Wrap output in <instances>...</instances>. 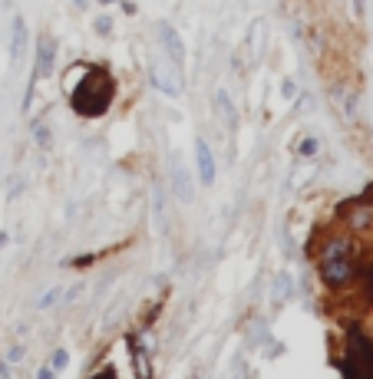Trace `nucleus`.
I'll use <instances>...</instances> for the list:
<instances>
[{"mask_svg": "<svg viewBox=\"0 0 373 379\" xmlns=\"http://www.w3.org/2000/svg\"><path fill=\"white\" fill-rule=\"evenodd\" d=\"M60 297H63V287L56 284V287H50V291H44V297L37 300V310H50V307H56V303H60Z\"/></svg>", "mask_w": 373, "mask_h": 379, "instance_id": "f3484780", "label": "nucleus"}, {"mask_svg": "<svg viewBox=\"0 0 373 379\" xmlns=\"http://www.w3.org/2000/svg\"><path fill=\"white\" fill-rule=\"evenodd\" d=\"M271 293H275L277 303L291 300V297H294V277H291L287 271H281V274L275 277V284H271Z\"/></svg>", "mask_w": 373, "mask_h": 379, "instance_id": "f8f14e48", "label": "nucleus"}, {"mask_svg": "<svg viewBox=\"0 0 373 379\" xmlns=\"http://www.w3.org/2000/svg\"><path fill=\"white\" fill-rule=\"evenodd\" d=\"M93 33L103 36V40H110L112 33H116V20H112L110 13H96V17H93Z\"/></svg>", "mask_w": 373, "mask_h": 379, "instance_id": "4468645a", "label": "nucleus"}, {"mask_svg": "<svg viewBox=\"0 0 373 379\" xmlns=\"http://www.w3.org/2000/svg\"><path fill=\"white\" fill-rule=\"evenodd\" d=\"M195 182H198V178H192V172H188L185 165L178 162V159H172V172H169V188H172L176 201H182V205H192V201H195Z\"/></svg>", "mask_w": 373, "mask_h": 379, "instance_id": "0eeeda50", "label": "nucleus"}, {"mask_svg": "<svg viewBox=\"0 0 373 379\" xmlns=\"http://www.w3.org/2000/svg\"><path fill=\"white\" fill-rule=\"evenodd\" d=\"M155 218H162L159 225L169 221V205H165V188H162V185H155Z\"/></svg>", "mask_w": 373, "mask_h": 379, "instance_id": "6ab92c4d", "label": "nucleus"}, {"mask_svg": "<svg viewBox=\"0 0 373 379\" xmlns=\"http://www.w3.org/2000/svg\"><path fill=\"white\" fill-rule=\"evenodd\" d=\"M30 135H33V145H37V149H50V145H53V129H50L46 122H33Z\"/></svg>", "mask_w": 373, "mask_h": 379, "instance_id": "ddd939ff", "label": "nucleus"}, {"mask_svg": "<svg viewBox=\"0 0 373 379\" xmlns=\"http://www.w3.org/2000/svg\"><path fill=\"white\" fill-rule=\"evenodd\" d=\"M83 293H86V284H73V287H66L63 297H60V307H73V303H79Z\"/></svg>", "mask_w": 373, "mask_h": 379, "instance_id": "a211bd4d", "label": "nucleus"}, {"mask_svg": "<svg viewBox=\"0 0 373 379\" xmlns=\"http://www.w3.org/2000/svg\"><path fill=\"white\" fill-rule=\"evenodd\" d=\"M357 251V241H353L351 231H337V234H327L324 244L318 251V264L320 260H334V258H351Z\"/></svg>", "mask_w": 373, "mask_h": 379, "instance_id": "6e6552de", "label": "nucleus"}, {"mask_svg": "<svg viewBox=\"0 0 373 379\" xmlns=\"http://www.w3.org/2000/svg\"><path fill=\"white\" fill-rule=\"evenodd\" d=\"M347 231H351L353 238H363V234H370L373 231V201L370 198H360V201H351L347 205Z\"/></svg>", "mask_w": 373, "mask_h": 379, "instance_id": "423d86ee", "label": "nucleus"}, {"mask_svg": "<svg viewBox=\"0 0 373 379\" xmlns=\"http://www.w3.org/2000/svg\"><path fill=\"white\" fill-rule=\"evenodd\" d=\"M27 46H30V30H27V20H23V17H13L11 40H7V60H11V69L20 66V60L27 56Z\"/></svg>", "mask_w": 373, "mask_h": 379, "instance_id": "1a4fd4ad", "label": "nucleus"}, {"mask_svg": "<svg viewBox=\"0 0 373 379\" xmlns=\"http://www.w3.org/2000/svg\"><path fill=\"white\" fill-rule=\"evenodd\" d=\"M37 379H56V373H53V369H50V363H46V366H40V369H37Z\"/></svg>", "mask_w": 373, "mask_h": 379, "instance_id": "5701e85b", "label": "nucleus"}, {"mask_svg": "<svg viewBox=\"0 0 373 379\" xmlns=\"http://www.w3.org/2000/svg\"><path fill=\"white\" fill-rule=\"evenodd\" d=\"M363 300H367V307H373V267L363 271Z\"/></svg>", "mask_w": 373, "mask_h": 379, "instance_id": "412c9836", "label": "nucleus"}, {"mask_svg": "<svg viewBox=\"0 0 373 379\" xmlns=\"http://www.w3.org/2000/svg\"><path fill=\"white\" fill-rule=\"evenodd\" d=\"M119 4H122V13H129V17L136 13V4H129V0H119Z\"/></svg>", "mask_w": 373, "mask_h": 379, "instance_id": "bb28decb", "label": "nucleus"}, {"mask_svg": "<svg viewBox=\"0 0 373 379\" xmlns=\"http://www.w3.org/2000/svg\"><path fill=\"white\" fill-rule=\"evenodd\" d=\"M7 244H11V234H7V231H0V251L7 248Z\"/></svg>", "mask_w": 373, "mask_h": 379, "instance_id": "cd10ccee", "label": "nucleus"}, {"mask_svg": "<svg viewBox=\"0 0 373 379\" xmlns=\"http://www.w3.org/2000/svg\"><path fill=\"white\" fill-rule=\"evenodd\" d=\"M116 99V79L106 66H86L77 89H70V106L83 119H99Z\"/></svg>", "mask_w": 373, "mask_h": 379, "instance_id": "f257e3e1", "label": "nucleus"}, {"mask_svg": "<svg viewBox=\"0 0 373 379\" xmlns=\"http://www.w3.org/2000/svg\"><path fill=\"white\" fill-rule=\"evenodd\" d=\"M211 112H215V119H218L225 129L235 132V126H238V109L231 102L228 89H215V93H211Z\"/></svg>", "mask_w": 373, "mask_h": 379, "instance_id": "9d476101", "label": "nucleus"}, {"mask_svg": "<svg viewBox=\"0 0 373 379\" xmlns=\"http://www.w3.org/2000/svg\"><path fill=\"white\" fill-rule=\"evenodd\" d=\"M56 60H60V40L53 33H40L37 36V46H33V73L27 86H37L44 79H53L56 73Z\"/></svg>", "mask_w": 373, "mask_h": 379, "instance_id": "7ed1b4c3", "label": "nucleus"}, {"mask_svg": "<svg viewBox=\"0 0 373 379\" xmlns=\"http://www.w3.org/2000/svg\"><path fill=\"white\" fill-rule=\"evenodd\" d=\"M318 277L320 284L327 287V291H347L357 277H360V264H357V258H334V260H320L318 264Z\"/></svg>", "mask_w": 373, "mask_h": 379, "instance_id": "f03ea898", "label": "nucleus"}, {"mask_svg": "<svg viewBox=\"0 0 373 379\" xmlns=\"http://www.w3.org/2000/svg\"><path fill=\"white\" fill-rule=\"evenodd\" d=\"M93 4H99V7H116L119 0H93Z\"/></svg>", "mask_w": 373, "mask_h": 379, "instance_id": "c756f323", "label": "nucleus"}, {"mask_svg": "<svg viewBox=\"0 0 373 379\" xmlns=\"http://www.w3.org/2000/svg\"><path fill=\"white\" fill-rule=\"evenodd\" d=\"M155 36H159V46H162L169 66H172L176 73H185V44H182V33H178L169 20H159L155 23Z\"/></svg>", "mask_w": 373, "mask_h": 379, "instance_id": "20e7f679", "label": "nucleus"}, {"mask_svg": "<svg viewBox=\"0 0 373 379\" xmlns=\"http://www.w3.org/2000/svg\"><path fill=\"white\" fill-rule=\"evenodd\" d=\"M353 13H357V17H363V0H353Z\"/></svg>", "mask_w": 373, "mask_h": 379, "instance_id": "c85d7f7f", "label": "nucleus"}, {"mask_svg": "<svg viewBox=\"0 0 373 379\" xmlns=\"http://www.w3.org/2000/svg\"><path fill=\"white\" fill-rule=\"evenodd\" d=\"M4 359H7L11 366H20L23 359H27V347H23V343H13V347L4 353Z\"/></svg>", "mask_w": 373, "mask_h": 379, "instance_id": "aec40b11", "label": "nucleus"}, {"mask_svg": "<svg viewBox=\"0 0 373 379\" xmlns=\"http://www.w3.org/2000/svg\"><path fill=\"white\" fill-rule=\"evenodd\" d=\"M297 155H301V159H314V155H320V139L318 135H304V139L297 142Z\"/></svg>", "mask_w": 373, "mask_h": 379, "instance_id": "2eb2a0df", "label": "nucleus"}, {"mask_svg": "<svg viewBox=\"0 0 373 379\" xmlns=\"http://www.w3.org/2000/svg\"><path fill=\"white\" fill-rule=\"evenodd\" d=\"M66 366H70V350L56 347L53 353H50V369H53L56 376H60V373H66Z\"/></svg>", "mask_w": 373, "mask_h": 379, "instance_id": "dca6fc26", "label": "nucleus"}, {"mask_svg": "<svg viewBox=\"0 0 373 379\" xmlns=\"http://www.w3.org/2000/svg\"><path fill=\"white\" fill-rule=\"evenodd\" d=\"M195 178L202 188H211L218 178V159H215L209 139H202V135L195 139Z\"/></svg>", "mask_w": 373, "mask_h": 379, "instance_id": "39448f33", "label": "nucleus"}, {"mask_svg": "<svg viewBox=\"0 0 373 379\" xmlns=\"http://www.w3.org/2000/svg\"><path fill=\"white\" fill-rule=\"evenodd\" d=\"M11 373H13V366L7 359H0V379H11Z\"/></svg>", "mask_w": 373, "mask_h": 379, "instance_id": "b1692460", "label": "nucleus"}, {"mask_svg": "<svg viewBox=\"0 0 373 379\" xmlns=\"http://www.w3.org/2000/svg\"><path fill=\"white\" fill-rule=\"evenodd\" d=\"M149 76H152V86L159 89V93H165L169 99L182 96V73H176V69H172V73H169V69H152Z\"/></svg>", "mask_w": 373, "mask_h": 379, "instance_id": "9b49d317", "label": "nucleus"}, {"mask_svg": "<svg viewBox=\"0 0 373 379\" xmlns=\"http://www.w3.org/2000/svg\"><path fill=\"white\" fill-rule=\"evenodd\" d=\"M20 192H23V185H20V182H13V185H11V195H7V198L13 201V198H20Z\"/></svg>", "mask_w": 373, "mask_h": 379, "instance_id": "a878e982", "label": "nucleus"}, {"mask_svg": "<svg viewBox=\"0 0 373 379\" xmlns=\"http://www.w3.org/2000/svg\"><path fill=\"white\" fill-rule=\"evenodd\" d=\"M297 93H301L297 83L291 79V76H284V79H281V96H284V99H297Z\"/></svg>", "mask_w": 373, "mask_h": 379, "instance_id": "4be33fe9", "label": "nucleus"}, {"mask_svg": "<svg viewBox=\"0 0 373 379\" xmlns=\"http://www.w3.org/2000/svg\"><path fill=\"white\" fill-rule=\"evenodd\" d=\"M70 4H73V11H89L93 0H70Z\"/></svg>", "mask_w": 373, "mask_h": 379, "instance_id": "393cba45", "label": "nucleus"}]
</instances>
